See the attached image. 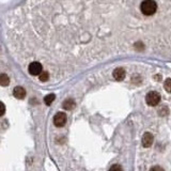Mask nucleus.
Returning a JSON list of instances; mask_svg holds the SVG:
<instances>
[{
    "label": "nucleus",
    "instance_id": "obj_1",
    "mask_svg": "<svg viewBox=\"0 0 171 171\" xmlns=\"http://www.w3.org/2000/svg\"><path fill=\"white\" fill-rule=\"evenodd\" d=\"M140 10L144 15L151 16L155 14L157 10V3L154 0H143L140 6Z\"/></svg>",
    "mask_w": 171,
    "mask_h": 171
},
{
    "label": "nucleus",
    "instance_id": "obj_2",
    "mask_svg": "<svg viewBox=\"0 0 171 171\" xmlns=\"http://www.w3.org/2000/svg\"><path fill=\"white\" fill-rule=\"evenodd\" d=\"M145 101H147V104L149 106H156L161 102V95L156 91H151L147 94Z\"/></svg>",
    "mask_w": 171,
    "mask_h": 171
},
{
    "label": "nucleus",
    "instance_id": "obj_3",
    "mask_svg": "<svg viewBox=\"0 0 171 171\" xmlns=\"http://www.w3.org/2000/svg\"><path fill=\"white\" fill-rule=\"evenodd\" d=\"M66 123V115L64 112H58L54 117V124L57 127H62Z\"/></svg>",
    "mask_w": 171,
    "mask_h": 171
},
{
    "label": "nucleus",
    "instance_id": "obj_4",
    "mask_svg": "<svg viewBox=\"0 0 171 171\" xmlns=\"http://www.w3.org/2000/svg\"><path fill=\"white\" fill-rule=\"evenodd\" d=\"M28 71H29V73L33 76L40 75V74L43 72L42 64H41L40 62H32V63H30Z\"/></svg>",
    "mask_w": 171,
    "mask_h": 171
},
{
    "label": "nucleus",
    "instance_id": "obj_5",
    "mask_svg": "<svg viewBox=\"0 0 171 171\" xmlns=\"http://www.w3.org/2000/svg\"><path fill=\"white\" fill-rule=\"evenodd\" d=\"M153 141H154V137L151 133H145L142 136V145L144 148H150L153 144Z\"/></svg>",
    "mask_w": 171,
    "mask_h": 171
},
{
    "label": "nucleus",
    "instance_id": "obj_6",
    "mask_svg": "<svg viewBox=\"0 0 171 171\" xmlns=\"http://www.w3.org/2000/svg\"><path fill=\"white\" fill-rule=\"evenodd\" d=\"M13 94H14V96L16 98H18V100H23V98H25V96H26V90L24 89L23 87H15L14 90H13Z\"/></svg>",
    "mask_w": 171,
    "mask_h": 171
},
{
    "label": "nucleus",
    "instance_id": "obj_7",
    "mask_svg": "<svg viewBox=\"0 0 171 171\" xmlns=\"http://www.w3.org/2000/svg\"><path fill=\"white\" fill-rule=\"evenodd\" d=\"M112 75H114V78L115 80H118V81H121V80H123L124 78H125V71H124L122 68H117L114 71Z\"/></svg>",
    "mask_w": 171,
    "mask_h": 171
},
{
    "label": "nucleus",
    "instance_id": "obj_8",
    "mask_svg": "<svg viewBox=\"0 0 171 171\" xmlns=\"http://www.w3.org/2000/svg\"><path fill=\"white\" fill-rule=\"evenodd\" d=\"M75 102H74L72 98H68V100H65L63 102V105H62V107L64 108L65 110H72L75 108Z\"/></svg>",
    "mask_w": 171,
    "mask_h": 171
},
{
    "label": "nucleus",
    "instance_id": "obj_9",
    "mask_svg": "<svg viewBox=\"0 0 171 171\" xmlns=\"http://www.w3.org/2000/svg\"><path fill=\"white\" fill-rule=\"evenodd\" d=\"M9 84H10V78H9V76L6 74H1L0 75V85L2 87H6Z\"/></svg>",
    "mask_w": 171,
    "mask_h": 171
},
{
    "label": "nucleus",
    "instance_id": "obj_10",
    "mask_svg": "<svg viewBox=\"0 0 171 171\" xmlns=\"http://www.w3.org/2000/svg\"><path fill=\"white\" fill-rule=\"evenodd\" d=\"M55 98H56V95L55 94H48V95H46L45 98H44V102H45V104L47 106L52 105V103L55 101Z\"/></svg>",
    "mask_w": 171,
    "mask_h": 171
},
{
    "label": "nucleus",
    "instance_id": "obj_11",
    "mask_svg": "<svg viewBox=\"0 0 171 171\" xmlns=\"http://www.w3.org/2000/svg\"><path fill=\"white\" fill-rule=\"evenodd\" d=\"M164 87H165V90L168 92V93H171V78L166 79L165 84H164Z\"/></svg>",
    "mask_w": 171,
    "mask_h": 171
},
{
    "label": "nucleus",
    "instance_id": "obj_12",
    "mask_svg": "<svg viewBox=\"0 0 171 171\" xmlns=\"http://www.w3.org/2000/svg\"><path fill=\"white\" fill-rule=\"evenodd\" d=\"M48 78H49V74L47 73V72H42V73L40 74V80L41 81H47Z\"/></svg>",
    "mask_w": 171,
    "mask_h": 171
},
{
    "label": "nucleus",
    "instance_id": "obj_13",
    "mask_svg": "<svg viewBox=\"0 0 171 171\" xmlns=\"http://www.w3.org/2000/svg\"><path fill=\"white\" fill-rule=\"evenodd\" d=\"M158 114L161 115H168V108L166 107V106H164V107H161V109L158 110Z\"/></svg>",
    "mask_w": 171,
    "mask_h": 171
},
{
    "label": "nucleus",
    "instance_id": "obj_14",
    "mask_svg": "<svg viewBox=\"0 0 171 171\" xmlns=\"http://www.w3.org/2000/svg\"><path fill=\"white\" fill-rule=\"evenodd\" d=\"M108 171H123V170H122V167L120 165H114L111 166V168Z\"/></svg>",
    "mask_w": 171,
    "mask_h": 171
},
{
    "label": "nucleus",
    "instance_id": "obj_15",
    "mask_svg": "<svg viewBox=\"0 0 171 171\" xmlns=\"http://www.w3.org/2000/svg\"><path fill=\"white\" fill-rule=\"evenodd\" d=\"M150 171H165L163 167H161V166H153V167L150 169Z\"/></svg>",
    "mask_w": 171,
    "mask_h": 171
},
{
    "label": "nucleus",
    "instance_id": "obj_16",
    "mask_svg": "<svg viewBox=\"0 0 171 171\" xmlns=\"http://www.w3.org/2000/svg\"><path fill=\"white\" fill-rule=\"evenodd\" d=\"M0 106H1V111H0V115H4V111H6V107H4V104L1 103V104H0Z\"/></svg>",
    "mask_w": 171,
    "mask_h": 171
}]
</instances>
